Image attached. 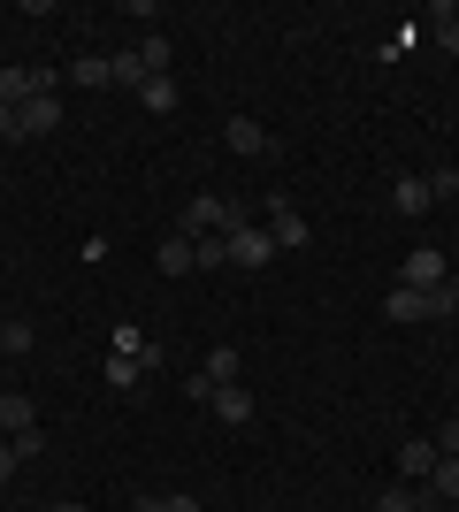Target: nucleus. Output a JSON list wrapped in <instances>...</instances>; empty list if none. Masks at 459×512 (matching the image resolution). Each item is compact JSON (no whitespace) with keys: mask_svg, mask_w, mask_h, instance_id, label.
Segmentation results:
<instances>
[{"mask_svg":"<svg viewBox=\"0 0 459 512\" xmlns=\"http://www.w3.org/2000/svg\"><path fill=\"white\" fill-rule=\"evenodd\" d=\"M437 451H459V421H444V428H437Z\"/></svg>","mask_w":459,"mask_h":512,"instance_id":"a878e982","label":"nucleus"},{"mask_svg":"<svg viewBox=\"0 0 459 512\" xmlns=\"http://www.w3.org/2000/svg\"><path fill=\"white\" fill-rule=\"evenodd\" d=\"M437 459H444V451H437V444H421V436H414V444L398 451V474H406V482H429V474H437Z\"/></svg>","mask_w":459,"mask_h":512,"instance_id":"9d476101","label":"nucleus"},{"mask_svg":"<svg viewBox=\"0 0 459 512\" xmlns=\"http://www.w3.org/2000/svg\"><path fill=\"white\" fill-rule=\"evenodd\" d=\"M69 85H100L108 92V62H100V54H77V62H69Z\"/></svg>","mask_w":459,"mask_h":512,"instance_id":"6ab92c4d","label":"nucleus"},{"mask_svg":"<svg viewBox=\"0 0 459 512\" xmlns=\"http://www.w3.org/2000/svg\"><path fill=\"white\" fill-rule=\"evenodd\" d=\"M444 276H452V260H444L437 245H414V253L398 260V283H406V291H444Z\"/></svg>","mask_w":459,"mask_h":512,"instance_id":"f03ea898","label":"nucleus"},{"mask_svg":"<svg viewBox=\"0 0 459 512\" xmlns=\"http://www.w3.org/2000/svg\"><path fill=\"white\" fill-rule=\"evenodd\" d=\"M0 138H8V146H16V138H23V123H16V107H0Z\"/></svg>","mask_w":459,"mask_h":512,"instance_id":"b1692460","label":"nucleus"},{"mask_svg":"<svg viewBox=\"0 0 459 512\" xmlns=\"http://www.w3.org/2000/svg\"><path fill=\"white\" fill-rule=\"evenodd\" d=\"M368 512H421V497L414 490H406V482H398V490H383V497H375V505Z\"/></svg>","mask_w":459,"mask_h":512,"instance_id":"aec40b11","label":"nucleus"},{"mask_svg":"<svg viewBox=\"0 0 459 512\" xmlns=\"http://www.w3.org/2000/svg\"><path fill=\"white\" fill-rule=\"evenodd\" d=\"M421 512H429V505H421Z\"/></svg>","mask_w":459,"mask_h":512,"instance_id":"c756f323","label":"nucleus"},{"mask_svg":"<svg viewBox=\"0 0 459 512\" xmlns=\"http://www.w3.org/2000/svg\"><path fill=\"white\" fill-rule=\"evenodd\" d=\"M222 237H230V268H268V260H276L268 222H238V230H222Z\"/></svg>","mask_w":459,"mask_h":512,"instance_id":"7ed1b4c3","label":"nucleus"},{"mask_svg":"<svg viewBox=\"0 0 459 512\" xmlns=\"http://www.w3.org/2000/svg\"><path fill=\"white\" fill-rule=\"evenodd\" d=\"M108 85H146V62H138V46H123V54H108Z\"/></svg>","mask_w":459,"mask_h":512,"instance_id":"ddd939ff","label":"nucleus"},{"mask_svg":"<svg viewBox=\"0 0 459 512\" xmlns=\"http://www.w3.org/2000/svg\"><path fill=\"white\" fill-rule=\"evenodd\" d=\"M0 329H8V321H0Z\"/></svg>","mask_w":459,"mask_h":512,"instance_id":"c85d7f7f","label":"nucleus"},{"mask_svg":"<svg viewBox=\"0 0 459 512\" xmlns=\"http://www.w3.org/2000/svg\"><path fill=\"white\" fill-rule=\"evenodd\" d=\"M268 237H276V253H306V245H314V222L291 207V192L268 199Z\"/></svg>","mask_w":459,"mask_h":512,"instance_id":"f257e3e1","label":"nucleus"},{"mask_svg":"<svg viewBox=\"0 0 459 512\" xmlns=\"http://www.w3.org/2000/svg\"><path fill=\"white\" fill-rule=\"evenodd\" d=\"M222 146H230V153H245V161H253V153H268V130L253 123V115H230V130H222Z\"/></svg>","mask_w":459,"mask_h":512,"instance_id":"0eeeda50","label":"nucleus"},{"mask_svg":"<svg viewBox=\"0 0 459 512\" xmlns=\"http://www.w3.org/2000/svg\"><path fill=\"white\" fill-rule=\"evenodd\" d=\"M16 467H23V459H16V444H0V482H16Z\"/></svg>","mask_w":459,"mask_h":512,"instance_id":"393cba45","label":"nucleus"},{"mask_svg":"<svg viewBox=\"0 0 459 512\" xmlns=\"http://www.w3.org/2000/svg\"><path fill=\"white\" fill-rule=\"evenodd\" d=\"M153 260H161L169 276H192V268H199V253H192V237H184V230H169V237H161V253H153Z\"/></svg>","mask_w":459,"mask_h":512,"instance_id":"1a4fd4ad","label":"nucleus"},{"mask_svg":"<svg viewBox=\"0 0 459 512\" xmlns=\"http://www.w3.org/2000/svg\"><path fill=\"white\" fill-rule=\"evenodd\" d=\"M146 383V360H123V352H108V390H138Z\"/></svg>","mask_w":459,"mask_h":512,"instance_id":"dca6fc26","label":"nucleus"},{"mask_svg":"<svg viewBox=\"0 0 459 512\" xmlns=\"http://www.w3.org/2000/svg\"><path fill=\"white\" fill-rule=\"evenodd\" d=\"M391 207L398 214H429V207H437V199H429V176H398V184H391Z\"/></svg>","mask_w":459,"mask_h":512,"instance_id":"9b49d317","label":"nucleus"},{"mask_svg":"<svg viewBox=\"0 0 459 512\" xmlns=\"http://www.w3.org/2000/svg\"><path fill=\"white\" fill-rule=\"evenodd\" d=\"M176 100H184L176 77H146V85H138V107H146V115H176Z\"/></svg>","mask_w":459,"mask_h":512,"instance_id":"f8f14e48","label":"nucleus"},{"mask_svg":"<svg viewBox=\"0 0 459 512\" xmlns=\"http://www.w3.org/2000/svg\"><path fill=\"white\" fill-rule=\"evenodd\" d=\"M39 512H46V505H39Z\"/></svg>","mask_w":459,"mask_h":512,"instance_id":"7c9ffc66","label":"nucleus"},{"mask_svg":"<svg viewBox=\"0 0 459 512\" xmlns=\"http://www.w3.org/2000/svg\"><path fill=\"white\" fill-rule=\"evenodd\" d=\"M429 23H437V46H444V54H459V8H452V0H437Z\"/></svg>","mask_w":459,"mask_h":512,"instance_id":"f3484780","label":"nucleus"},{"mask_svg":"<svg viewBox=\"0 0 459 512\" xmlns=\"http://www.w3.org/2000/svg\"><path fill=\"white\" fill-rule=\"evenodd\" d=\"M31 428H39V406H31L23 390H0V436L16 444V436H31Z\"/></svg>","mask_w":459,"mask_h":512,"instance_id":"20e7f679","label":"nucleus"},{"mask_svg":"<svg viewBox=\"0 0 459 512\" xmlns=\"http://www.w3.org/2000/svg\"><path fill=\"white\" fill-rule=\"evenodd\" d=\"M429 199H459V169H429Z\"/></svg>","mask_w":459,"mask_h":512,"instance_id":"5701e85b","label":"nucleus"},{"mask_svg":"<svg viewBox=\"0 0 459 512\" xmlns=\"http://www.w3.org/2000/svg\"><path fill=\"white\" fill-rule=\"evenodd\" d=\"M138 512H199V497H184V490L176 497H138Z\"/></svg>","mask_w":459,"mask_h":512,"instance_id":"412c9836","label":"nucleus"},{"mask_svg":"<svg viewBox=\"0 0 459 512\" xmlns=\"http://www.w3.org/2000/svg\"><path fill=\"white\" fill-rule=\"evenodd\" d=\"M54 512H85V505H54Z\"/></svg>","mask_w":459,"mask_h":512,"instance_id":"cd10ccee","label":"nucleus"},{"mask_svg":"<svg viewBox=\"0 0 459 512\" xmlns=\"http://www.w3.org/2000/svg\"><path fill=\"white\" fill-rule=\"evenodd\" d=\"M444 291H452V306H459V268H452V276H444Z\"/></svg>","mask_w":459,"mask_h":512,"instance_id":"bb28decb","label":"nucleus"},{"mask_svg":"<svg viewBox=\"0 0 459 512\" xmlns=\"http://www.w3.org/2000/svg\"><path fill=\"white\" fill-rule=\"evenodd\" d=\"M207 413H215L222 428H245V421H253V390H238V383H222L215 398H207Z\"/></svg>","mask_w":459,"mask_h":512,"instance_id":"423d86ee","label":"nucleus"},{"mask_svg":"<svg viewBox=\"0 0 459 512\" xmlns=\"http://www.w3.org/2000/svg\"><path fill=\"white\" fill-rule=\"evenodd\" d=\"M192 253H199V268H230V237L207 230V237H192Z\"/></svg>","mask_w":459,"mask_h":512,"instance_id":"a211bd4d","label":"nucleus"},{"mask_svg":"<svg viewBox=\"0 0 459 512\" xmlns=\"http://www.w3.org/2000/svg\"><path fill=\"white\" fill-rule=\"evenodd\" d=\"M199 375H207V383H238V344H215V352H207V367H199Z\"/></svg>","mask_w":459,"mask_h":512,"instance_id":"4468645a","label":"nucleus"},{"mask_svg":"<svg viewBox=\"0 0 459 512\" xmlns=\"http://www.w3.org/2000/svg\"><path fill=\"white\" fill-rule=\"evenodd\" d=\"M0 352H16V360H23V352H31V321H8V329H0Z\"/></svg>","mask_w":459,"mask_h":512,"instance_id":"4be33fe9","label":"nucleus"},{"mask_svg":"<svg viewBox=\"0 0 459 512\" xmlns=\"http://www.w3.org/2000/svg\"><path fill=\"white\" fill-rule=\"evenodd\" d=\"M16 123H23V138H39V130H62V92H39V100H23V107H16Z\"/></svg>","mask_w":459,"mask_h":512,"instance_id":"39448f33","label":"nucleus"},{"mask_svg":"<svg viewBox=\"0 0 459 512\" xmlns=\"http://www.w3.org/2000/svg\"><path fill=\"white\" fill-rule=\"evenodd\" d=\"M391 321H429V291H406V283H398L391 291Z\"/></svg>","mask_w":459,"mask_h":512,"instance_id":"2eb2a0df","label":"nucleus"},{"mask_svg":"<svg viewBox=\"0 0 459 512\" xmlns=\"http://www.w3.org/2000/svg\"><path fill=\"white\" fill-rule=\"evenodd\" d=\"M437 505H459V451H444L437 474H429V512Z\"/></svg>","mask_w":459,"mask_h":512,"instance_id":"6e6552de","label":"nucleus"}]
</instances>
